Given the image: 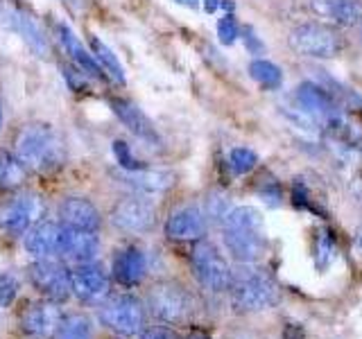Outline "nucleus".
Wrapping results in <instances>:
<instances>
[{
    "label": "nucleus",
    "instance_id": "1",
    "mask_svg": "<svg viewBox=\"0 0 362 339\" xmlns=\"http://www.w3.org/2000/svg\"><path fill=\"white\" fill-rule=\"evenodd\" d=\"M222 240L238 263L254 265L267 251L263 215L254 206H235L222 222Z\"/></svg>",
    "mask_w": 362,
    "mask_h": 339
},
{
    "label": "nucleus",
    "instance_id": "2",
    "mask_svg": "<svg viewBox=\"0 0 362 339\" xmlns=\"http://www.w3.org/2000/svg\"><path fill=\"white\" fill-rule=\"evenodd\" d=\"M16 156L34 172H50L66 161V147L48 124H30L16 138Z\"/></svg>",
    "mask_w": 362,
    "mask_h": 339
},
{
    "label": "nucleus",
    "instance_id": "3",
    "mask_svg": "<svg viewBox=\"0 0 362 339\" xmlns=\"http://www.w3.org/2000/svg\"><path fill=\"white\" fill-rule=\"evenodd\" d=\"M231 303L238 312H263L281 301V290L267 271L245 267L231 280Z\"/></svg>",
    "mask_w": 362,
    "mask_h": 339
},
{
    "label": "nucleus",
    "instance_id": "4",
    "mask_svg": "<svg viewBox=\"0 0 362 339\" xmlns=\"http://www.w3.org/2000/svg\"><path fill=\"white\" fill-rule=\"evenodd\" d=\"M288 43L292 52L308 59H335L344 50V37L339 30L322 20L299 23L297 28H292Z\"/></svg>",
    "mask_w": 362,
    "mask_h": 339
},
{
    "label": "nucleus",
    "instance_id": "5",
    "mask_svg": "<svg viewBox=\"0 0 362 339\" xmlns=\"http://www.w3.org/2000/svg\"><path fill=\"white\" fill-rule=\"evenodd\" d=\"M192 274L199 280V285L209 292L222 294L229 292L233 280V269L226 263V258L220 254V249L209 240H197L190 254Z\"/></svg>",
    "mask_w": 362,
    "mask_h": 339
},
{
    "label": "nucleus",
    "instance_id": "6",
    "mask_svg": "<svg viewBox=\"0 0 362 339\" xmlns=\"http://www.w3.org/2000/svg\"><path fill=\"white\" fill-rule=\"evenodd\" d=\"M147 305H150V312L158 321L170 326L184 323L192 314V308H195L188 290H184L179 282L173 280L156 282L150 294H147Z\"/></svg>",
    "mask_w": 362,
    "mask_h": 339
},
{
    "label": "nucleus",
    "instance_id": "7",
    "mask_svg": "<svg viewBox=\"0 0 362 339\" xmlns=\"http://www.w3.org/2000/svg\"><path fill=\"white\" fill-rule=\"evenodd\" d=\"M100 323L122 337H134L145 331V305L132 294H120L102 303Z\"/></svg>",
    "mask_w": 362,
    "mask_h": 339
},
{
    "label": "nucleus",
    "instance_id": "8",
    "mask_svg": "<svg viewBox=\"0 0 362 339\" xmlns=\"http://www.w3.org/2000/svg\"><path fill=\"white\" fill-rule=\"evenodd\" d=\"M43 215V199L34 192H23L0 206V229L11 235L28 233Z\"/></svg>",
    "mask_w": 362,
    "mask_h": 339
},
{
    "label": "nucleus",
    "instance_id": "9",
    "mask_svg": "<svg viewBox=\"0 0 362 339\" xmlns=\"http://www.w3.org/2000/svg\"><path fill=\"white\" fill-rule=\"evenodd\" d=\"M156 222V206L145 197H124L111 208V224L122 233H147Z\"/></svg>",
    "mask_w": 362,
    "mask_h": 339
},
{
    "label": "nucleus",
    "instance_id": "10",
    "mask_svg": "<svg viewBox=\"0 0 362 339\" xmlns=\"http://www.w3.org/2000/svg\"><path fill=\"white\" fill-rule=\"evenodd\" d=\"M294 102L303 116L315 124H335L339 120L335 97L315 82H303L294 88Z\"/></svg>",
    "mask_w": 362,
    "mask_h": 339
},
{
    "label": "nucleus",
    "instance_id": "11",
    "mask_svg": "<svg viewBox=\"0 0 362 339\" xmlns=\"http://www.w3.org/2000/svg\"><path fill=\"white\" fill-rule=\"evenodd\" d=\"M30 280L45 299H50L54 303H62L73 294L71 271H68L62 263H57L54 258L37 260V263L30 267Z\"/></svg>",
    "mask_w": 362,
    "mask_h": 339
},
{
    "label": "nucleus",
    "instance_id": "12",
    "mask_svg": "<svg viewBox=\"0 0 362 339\" xmlns=\"http://www.w3.org/2000/svg\"><path fill=\"white\" fill-rule=\"evenodd\" d=\"M71 290L79 301L102 303L111 292V276L95 260L75 265V269L71 271Z\"/></svg>",
    "mask_w": 362,
    "mask_h": 339
},
{
    "label": "nucleus",
    "instance_id": "13",
    "mask_svg": "<svg viewBox=\"0 0 362 339\" xmlns=\"http://www.w3.org/2000/svg\"><path fill=\"white\" fill-rule=\"evenodd\" d=\"M59 321H62L59 303H54L50 299L34 301L21 314V331L34 339H43L54 335Z\"/></svg>",
    "mask_w": 362,
    "mask_h": 339
},
{
    "label": "nucleus",
    "instance_id": "14",
    "mask_svg": "<svg viewBox=\"0 0 362 339\" xmlns=\"http://www.w3.org/2000/svg\"><path fill=\"white\" fill-rule=\"evenodd\" d=\"M206 233V215L199 206H181L165 222V235L177 242H197Z\"/></svg>",
    "mask_w": 362,
    "mask_h": 339
},
{
    "label": "nucleus",
    "instance_id": "15",
    "mask_svg": "<svg viewBox=\"0 0 362 339\" xmlns=\"http://www.w3.org/2000/svg\"><path fill=\"white\" fill-rule=\"evenodd\" d=\"M109 105L113 113L118 116V120L136 136V138H141L143 143L152 147L161 145V136H158L154 122L145 116L143 109H139V105H134L132 100H124V97H111Z\"/></svg>",
    "mask_w": 362,
    "mask_h": 339
},
{
    "label": "nucleus",
    "instance_id": "16",
    "mask_svg": "<svg viewBox=\"0 0 362 339\" xmlns=\"http://www.w3.org/2000/svg\"><path fill=\"white\" fill-rule=\"evenodd\" d=\"M120 184L127 188L136 190L139 195H163L170 188L175 186V174L168 172V170H150V167H141V170H118L116 172Z\"/></svg>",
    "mask_w": 362,
    "mask_h": 339
},
{
    "label": "nucleus",
    "instance_id": "17",
    "mask_svg": "<svg viewBox=\"0 0 362 339\" xmlns=\"http://www.w3.org/2000/svg\"><path fill=\"white\" fill-rule=\"evenodd\" d=\"M98 254H100V240L95 233L62 226V233H59L62 258L71 260L75 265H82V263H93Z\"/></svg>",
    "mask_w": 362,
    "mask_h": 339
},
{
    "label": "nucleus",
    "instance_id": "18",
    "mask_svg": "<svg viewBox=\"0 0 362 339\" xmlns=\"http://www.w3.org/2000/svg\"><path fill=\"white\" fill-rule=\"evenodd\" d=\"M310 11L335 28H351L362 20L360 0H310Z\"/></svg>",
    "mask_w": 362,
    "mask_h": 339
},
{
    "label": "nucleus",
    "instance_id": "19",
    "mask_svg": "<svg viewBox=\"0 0 362 339\" xmlns=\"http://www.w3.org/2000/svg\"><path fill=\"white\" fill-rule=\"evenodd\" d=\"M59 218L62 224L68 229H79V231H90L98 233L102 224V215L93 201L84 197H68L59 206Z\"/></svg>",
    "mask_w": 362,
    "mask_h": 339
},
{
    "label": "nucleus",
    "instance_id": "20",
    "mask_svg": "<svg viewBox=\"0 0 362 339\" xmlns=\"http://www.w3.org/2000/svg\"><path fill=\"white\" fill-rule=\"evenodd\" d=\"M62 226L54 222H37L25 233V249L34 260H48L59 256Z\"/></svg>",
    "mask_w": 362,
    "mask_h": 339
},
{
    "label": "nucleus",
    "instance_id": "21",
    "mask_svg": "<svg viewBox=\"0 0 362 339\" xmlns=\"http://www.w3.org/2000/svg\"><path fill=\"white\" fill-rule=\"evenodd\" d=\"M113 278H116L120 285L124 287H134L143 282L147 274V256L141 251L139 246H124L113 258Z\"/></svg>",
    "mask_w": 362,
    "mask_h": 339
},
{
    "label": "nucleus",
    "instance_id": "22",
    "mask_svg": "<svg viewBox=\"0 0 362 339\" xmlns=\"http://www.w3.org/2000/svg\"><path fill=\"white\" fill-rule=\"evenodd\" d=\"M9 20H11V25H14V30L21 34V39L28 43V48L34 54H37V56H48L50 54L48 39H45L41 25L32 14H28V11H23V9H11L9 11Z\"/></svg>",
    "mask_w": 362,
    "mask_h": 339
},
{
    "label": "nucleus",
    "instance_id": "23",
    "mask_svg": "<svg viewBox=\"0 0 362 339\" xmlns=\"http://www.w3.org/2000/svg\"><path fill=\"white\" fill-rule=\"evenodd\" d=\"M54 30H57V39H59L64 52H66V54H71V59H73L79 68H82V71H84L86 75H90V77H100L102 68L98 66L93 52H88V50L84 48L82 41H79V39L75 37V32H73L71 28H68L66 23H57Z\"/></svg>",
    "mask_w": 362,
    "mask_h": 339
},
{
    "label": "nucleus",
    "instance_id": "24",
    "mask_svg": "<svg viewBox=\"0 0 362 339\" xmlns=\"http://www.w3.org/2000/svg\"><path fill=\"white\" fill-rule=\"evenodd\" d=\"M90 52H93L98 66L102 68V73H107V77L111 79L113 84L122 86L124 84V68H122L120 59L116 56V52H113L109 45L102 39H98V37L90 39Z\"/></svg>",
    "mask_w": 362,
    "mask_h": 339
},
{
    "label": "nucleus",
    "instance_id": "25",
    "mask_svg": "<svg viewBox=\"0 0 362 339\" xmlns=\"http://www.w3.org/2000/svg\"><path fill=\"white\" fill-rule=\"evenodd\" d=\"M52 339H93V321L82 312L62 316Z\"/></svg>",
    "mask_w": 362,
    "mask_h": 339
},
{
    "label": "nucleus",
    "instance_id": "26",
    "mask_svg": "<svg viewBox=\"0 0 362 339\" xmlns=\"http://www.w3.org/2000/svg\"><path fill=\"white\" fill-rule=\"evenodd\" d=\"M249 77L265 90H279L283 84V71L274 61L263 59V56H256V59L249 64Z\"/></svg>",
    "mask_w": 362,
    "mask_h": 339
},
{
    "label": "nucleus",
    "instance_id": "27",
    "mask_svg": "<svg viewBox=\"0 0 362 339\" xmlns=\"http://www.w3.org/2000/svg\"><path fill=\"white\" fill-rule=\"evenodd\" d=\"M25 181V165L18 156L0 150V190H14Z\"/></svg>",
    "mask_w": 362,
    "mask_h": 339
},
{
    "label": "nucleus",
    "instance_id": "28",
    "mask_svg": "<svg viewBox=\"0 0 362 339\" xmlns=\"http://www.w3.org/2000/svg\"><path fill=\"white\" fill-rule=\"evenodd\" d=\"M337 258V244H335V237L331 235L328 229H322L317 233V240H315V267L317 271H326L335 263Z\"/></svg>",
    "mask_w": 362,
    "mask_h": 339
},
{
    "label": "nucleus",
    "instance_id": "29",
    "mask_svg": "<svg viewBox=\"0 0 362 339\" xmlns=\"http://www.w3.org/2000/svg\"><path fill=\"white\" fill-rule=\"evenodd\" d=\"M258 165V154L252 147H233L229 152V167L233 174H249Z\"/></svg>",
    "mask_w": 362,
    "mask_h": 339
},
{
    "label": "nucleus",
    "instance_id": "30",
    "mask_svg": "<svg viewBox=\"0 0 362 339\" xmlns=\"http://www.w3.org/2000/svg\"><path fill=\"white\" fill-rule=\"evenodd\" d=\"M231 213V197L224 192H211L206 199V218L213 222H224L226 215Z\"/></svg>",
    "mask_w": 362,
    "mask_h": 339
},
{
    "label": "nucleus",
    "instance_id": "31",
    "mask_svg": "<svg viewBox=\"0 0 362 339\" xmlns=\"http://www.w3.org/2000/svg\"><path fill=\"white\" fill-rule=\"evenodd\" d=\"M111 150H113V156H116L120 170H141V167H145L139 158L132 154V147L124 141H116L111 145Z\"/></svg>",
    "mask_w": 362,
    "mask_h": 339
},
{
    "label": "nucleus",
    "instance_id": "32",
    "mask_svg": "<svg viewBox=\"0 0 362 339\" xmlns=\"http://www.w3.org/2000/svg\"><path fill=\"white\" fill-rule=\"evenodd\" d=\"M240 37V28H238V20L233 14H224L218 20V39L222 45H233Z\"/></svg>",
    "mask_w": 362,
    "mask_h": 339
},
{
    "label": "nucleus",
    "instance_id": "33",
    "mask_svg": "<svg viewBox=\"0 0 362 339\" xmlns=\"http://www.w3.org/2000/svg\"><path fill=\"white\" fill-rule=\"evenodd\" d=\"M258 197L263 199L269 208H279L283 203V190L279 186V181H274V179L263 181V184L258 186Z\"/></svg>",
    "mask_w": 362,
    "mask_h": 339
},
{
    "label": "nucleus",
    "instance_id": "34",
    "mask_svg": "<svg viewBox=\"0 0 362 339\" xmlns=\"http://www.w3.org/2000/svg\"><path fill=\"white\" fill-rule=\"evenodd\" d=\"M16 297H18V278L14 274L3 271L0 274V308L11 305Z\"/></svg>",
    "mask_w": 362,
    "mask_h": 339
},
{
    "label": "nucleus",
    "instance_id": "35",
    "mask_svg": "<svg viewBox=\"0 0 362 339\" xmlns=\"http://www.w3.org/2000/svg\"><path fill=\"white\" fill-rule=\"evenodd\" d=\"M292 201L297 208H303V210H313V199L308 195V188H305V184L301 179H297L292 184Z\"/></svg>",
    "mask_w": 362,
    "mask_h": 339
},
{
    "label": "nucleus",
    "instance_id": "36",
    "mask_svg": "<svg viewBox=\"0 0 362 339\" xmlns=\"http://www.w3.org/2000/svg\"><path fill=\"white\" fill-rule=\"evenodd\" d=\"M245 45H247V50L252 52V54H263V50H265L263 41H260V39L256 37L252 28H247V30H245Z\"/></svg>",
    "mask_w": 362,
    "mask_h": 339
},
{
    "label": "nucleus",
    "instance_id": "37",
    "mask_svg": "<svg viewBox=\"0 0 362 339\" xmlns=\"http://www.w3.org/2000/svg\"><path fill=\"white\" fill-rule=\"evenodd\" d=\"M141 339H175V337L165 328H150V331L141 333Z\"/></svg>",
    "mask_w": 362,
    "mask_h": 339
},
{
    "label": "nucleus",
    "instance_id": "38",
    "mask_svg": "<svg viewBox=\"0 0 362 339\" xmlns=\"http://www.w3.org/2000/svg\"><path fill=\"white\" fill-rule=\"evenodd\" d=\"M283 339H303V331H301L299 326L290 323V326L286 328V335H283Z\"/></svg>",
    "mask_w": 362,
    "mask_h": 339
},
{
    "label": "nucleus",
    "instance_id": "39",
    "mask_svg": "<svg viewBox=\"0 0 362 339\" xmlns=\"http://www.w3.org/2000/svg\"><path fill=\"white\" fill-rule=\"evenodd\" d=\"M220 3H222V0H204V9H206L209 14H213V11L220 9Z\"/></svg>",
    "mask_w": 362,
    "mask_h": 339
},
{
    "label": "nucleus",
    "instance_id": "40",
    "mask_svg": "<svg viewBox=\"0 0 362 339\" xmlns=\"http://www.w3.org/2000/svg\"><path fill=\"white\" fill-rule=\"evenodd\" d=\"M64 3L71 7L73 11H82L84 9V5H86V0H64Z\"/></svg>",
    "mask_w": 362,
    "mask_h": 339
},
{
    "label": "nucleus",
    "instance_id": "41",
    "mask_svg": "<svg viewBox=\"0 0 362 339\" xmlns=\"http://www.w3.org/2000/svg\"><path fill=\"white\" fill-rule=\"evenodd\" d=\"M177 5L181 7H188V9H197L199 7V0H175Z\"/></svg>",
    "mask_w": 362,
    "mask_h": 339
},
{
    "label": "nucleus",
    "instance_id": "42",
    "mask_svg": "<svg viewBox=\"0 0 362 339\" xmlns=\"http://www.w3.org/2000/svg\"><path fill=\"white\" fill-rule=\"evenodd\" d=\"M354 244L358 246V251L362 254V224L356 229V235H354Z\"/></svg>",
    "mask_w": 362,
    "mask_h": 339
},
{
    "label": "nucleus",
    "instance_id": "43",
    "mask_svg": "<svg viewBox=\"0 0 362 339\" xmlns=\"http://www.w3.org/2000/svg\"><path fill=\"white\" fill-rule=\"evenodd\" d=\"M188 339H211V337H209V335H204V333H192Z\"/></svg>",
    "mask_w": 362,
    "mask_h": 339
},
{
    "label": "nucleus",
    "instance_id": "44",
    "mask_svg": "<svg viewBox=\"0 0 362 339\" xmlns=\"http://www.w3.org/2000/svg\"><path fill=\"white\" fill-rule=\"evenodd\" d=\"M0 129H3V107H0Z\"/></svg>",
    "mask_w": 362,
    "mask_h": 339
}]
</instances>
